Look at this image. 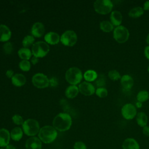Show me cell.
<instances>
[{"mask_svg": "<svg viewBox=\"0 0 149 149\" xmlns=\"http://www.w3.org/2000/svg\"><path fill=\"white\" fill-rule=\"evenodd\" d=\"M143 9H144V10H149V1H147L144 3Z\"/></svg>", "mask_w": 149, "mask_h": 149, "instance_id": "cell-42", "label": "cell"}, {"mask_svg": "<svg viewBox=\"0 0 149 149\" xmlns=\"http://www.w3.org/2000/svg\"><path fill=\"white\" fill-rule=\"evenodd\" d=\"M123 149H140L138 142L133 138H127L122 143Z\"/></svg>", "mask_w": 149, "mask_h": 149, "instance_id": "cell-20", "label": "cell"}, {"mask_svg": "<svg viewBox=\"0 0 149 149\" xmlns=\"http://www.w3.org/2000/svg\"><path fill=\"white\" fill-rule=\"evenodd\" d=\"M3 51L6 54H10L13 51V46L10 42H6L3 45Z\"/></svg>", "mask_w": 149, "mask_h": 149, "instance_id": "cell-32", "label": "cell"}, {"mask_svg": "<svg viewBox=\"0 0 149 149\" xmlns=\"http://www.w3.org/2000/svg\"><path fill=\"white\" fill-rule=\"evenodd\" d=\"M19 68L24 72H28L31 69V63L28 60H22L19 63Z\"/></svg>", "mask_w": 149, "mask_h": 149, "instance_id": "cell-30", "label": "cell"}, {"mask_svg": "<svg viewBox=\"0 0 149 149\" xmlns=\"http://www.w3.org/2000/svg\"><path fill=\"white\" fill-rule=\"evenodd\" d=\"M58 80L56 77H51L49 79V85L51 87H55L58 85Z\"/></svg>", "mask_w": 149, "mask_h": 149, "instance_id": "cell-37", "label": "cell"}, {"mask_svg": "<svg viewBox=\"0 0 149 149\" xmlns=\"http://www.w3.org/2000/svg\"><path fill=\"white\" fill-rule=\"evenodd\" d=\"M0 149H4V148H0Z\"/></svg>", "mask_w": 149, "mask_h": 149, "instance_id": "cell-47", "label": "cell"}, {"mask_svg": "<svg viewBox=\"0 0 149 149\" xmlns=\"http://www.w3.org/2000/svg\"><path fill=\"white\" fill-rule=\"evenodd\" d=\"M12 84L16 87H21L26 83V78L22 73H16L11 79Z\"/></svg>", "mask_w": 149, "mask_h": 149, "instance_id": "cell-18", "label": "cell"}, {"mask_svg": "<svg viewBox=\"0 0 149 149\" xmlns=\"http://www.w3.org/2000/svg\"><path fill=\"white\" fill-rule=\"evenodd\" d=\"M18 55L20 59L22 60H29L32 57V52L31 50H30L28 48H21L18 50L17 52Z\"/></svg>", "mask_w": 149, "mask_h": 149, "instance_id": "cell-23", "label": "cell"}, {"mask_svg": "<svg viewBox=\"0 0 149 149\" xmlns=\"http://www.w3.org/2000/svg\"><path fill=\"white\" fill-rule=\"evenodd\" d=\"M23 132L28 136L33 137L38 134L40 130L38 122L34 119H27L22 125Z\"/></svg>", "mask_w": 149, "mask_h": 149, "instance_id": "cell-4", "label": "cell"}, {"mask_svg": "<svg viewBox=\"0 0 149 149\" xmlns=\"http://www.w3.org/2000/svg\"><path fill=\"white\" fill-rule=\"evenodd\" d=\"M5 149H16V147L12 144H8L6 147Z\"/></svg>", "mask_w": 149, "mask_h": 149, "instance_id": "cell-43", "label": "cell"}, {"mask_svg": "<svg viewBox=\"0 0 149 149\" xmlns=\"http://www.w3.org/2000/svg\"><path fill=\"white\" fill-rule=\"evenodd\" d=\"M12 120L13 122L16 125H22L24 121L23 117L18 114L14 115L12 118Z\"/></svg>", "mask_w": 149, "mask_h": 149, "instance_id": "cell-34", "label": "cell"}, {"mask_svg": "<svg viewBox=\"0 0 149 149\" xmlns=\"http://www.w3.org/2000/svg\"><path fill=\"white\" fill-rule=\"evenodd\" d=\"M61 37L56 32L49 31L44 36V40L45 42L50 45L57 44L60 41Z\"/></svg>", "mask_w": 149, "mask_h": 149, "instance_id": "cell-16", "label": "cell"}, {"mask_svg": "<svg viewBox=\"0 0 149 149\" xmlns=\"http://www.w3.org/2000/svg\"><path fill=\"white\" fill-rule=\"evenodd\" d=\"M95 11L100 15H107L111 12L113 3L110 0H97L94 3Z\"/></svg>", "mask_w": 149, "mask_h": 149, "instance_id": "cell-6", "label": "cell"}, {"mask_svg": "<svg viewBox=\"0 0 149 149\" xmlns=\"http://www.w3.org/2000/svg\"><path fill=\"white\" fill-rule=\"evenodd\" d=\"M122 116L126 120L133 119L137 115V109L134 105L130 103L125 104L121 109Z\"/></svg>", "mask_w": 149, "mask_h": 149, "instance_id": "cell-10", "label": "cell"}, {"mask_svg": "<svg viewBox=\"0 0 149 149\" xmlns=\"http://www.w3.org/2000/svg\"><path fill=\"white\" fill-rule=\"evenodd\" d=\"M10 132L5 128L0 129V147H6L9 144Z\"/></svg>", "mask_w": 149, "mask_h": 149, "instance_id": "cell-15", "label": "cell"}, {"mask_svg": "<svg viewBox=\"0 0 149 149\" xmlns=\"http://www.w3.org/2000/svg\"><path fill=\"white\" fill-rule=\"evenodd\" d=\"M144 55L147 59L149 60V45H147L144 48Z\"/></svg>", "mask_w": 149, "mask_h": 149, "instance_id": "cell-40", "label": "cell"}, {"mask_svg": "<svg viewBox=\"0 0 149 149\" xmlns=\"http://www.w3.org/2000/svg\"><path fill=\"white\" fill-rule=\"evenodd\" d=\"M72 124V119L68 113L61 112L57 114L52 121V126L59 132L68 130Z\"/></svg>", "mask_w": 149, "mask_h": 149, "instance_id": "cell-1", "label": "cell"}, {"mask_svg": "<svg viewBox=\"0 0 149 149\" xmlns=\"http://www.w3.org/2000/svg\"><path fill=\"white\" fill-rule=\"evenodd\" d=\"M95 94L100 98L106 97L108 95V90L104 87H98L95 90Z\"/></svg>", "mask_w": 149, "mask_h": 149, "instance_id": "cell-33", "label": "cell"}, {"mask_svg": "<svg viewBox=\"0 0 149 149\" xmlns=\"http://www.w3.org/2000/svg\"><path fill=\"white\" fill-rule=\"evenodd\" d=\"M26 149H41L42 141L35 136L29 138L25 144Z\"/></svg>", "mask_w": 149, "mask_h": 149, "instance_id": "cell-13", "label": "cell"}, {"mask_svg": "<svg viewBox=\"0 0 149 149\" xmlns=\"http://www.w3.org/2000/svg\"><path fill=\"white\" fill-rule=\"evenodd\" d=\"M143 13H144L143 8L140 6H137L129 10L128 15L131 17L136 18L141 16V15H143Z\"/></svg>", "mask_w": 149, "mask_h": 149, "instance_id": "cell-26", "label": "cell"}, {"mask_svg": "<svg viewBox=\"0 0 149 149\" xmlns=\"http://www.w3.org/2000/svg\"><path fill=\"white\" fill-rule=\"evenodd\" d=\"M83 77L86 80V81L91 82L95 81V80L98 77V74L95 70L89 69L84 72L83 74Z\"/></svg>", "mask_w": 149, "mask_h": 149, "instance_id": "cell-25", "label": "cell"}, {"mask_svg": "<svg viewBox=\"0 0 149 149\" xmlns=\"http://www.w3.org/2000/svg\"><path fill=\"white\" fill-rule=\"evenodd\" d=\"M136 107H137V108H141V107H142V105H143V104H142V102H139V101H137L136 102Z\"/></svg>", "mask_w": 149, "mask_h": 149, "instance_id": "cell-44", "label": "cell"}, {"mask_svg": "<svg viewBox=\"0 0 149 149\" xmlns=\"http://www.w3.org/2000/svg\"><path fill=\"white\" fill-rule=\"evenodd\" d=\"M79 87L76 85H70L68 86L65 91V95L67 98L72 99L75 98L79 94Z\"/></svg>", "mask_w": 149, "mask_h": 149, "instance_id": "cell-21", "label": "cell"}, {"mask_svg": "<svg viewBox=\"0 0 149 149\" xmlns=\"http://www.w3.org/2000/svg\"><path fill=\"white\" fill-rule=\"evenodd\" d=\"M142 132L144 136H146L147 137H149V126H146L143 127Z\"/></svg>", "mask_w": 149, "mask_h": 149, "instance_id": "cell-38", "label": "cell"}, {"mask_svg": "<svg viewBox=\"0 0 149 149\" xmlns=\"http://www.w3.org/2000/svg\"><path fill=\"white\" fill-rule=\"evenodd\" d=\"M120 84L123 88L130 90L133 86L134 80L132 77L130 75L124 74L120 78Z\"/></svg>", "mask_w": 149, "mask_h": 149, "instance_id": "cell-19", "label": "cell"}, {"mask_svg": "<svg viewBox=\"0 0 149 149\" xmlns=\"http://www.w3.org/2000/svg\"><path fill=\"white\" fill-rule=\"evenodd\" d=\"M38 58L35 57V56L31 57V63L33 65L37 64L38 63Z\"/></svg>", "mask_w": 149, "mask_h": 149, "instance_id": "cell-41", "label": "cell"}, {"mask_svg": "<svg viewBox=\"0 0 149 149\" xmlns=\"http://www.w3.org/2000/svg\"><path fill=\"white\" fill-rule=\"evenodd\" d=\"M137 101L143 102L147 101L149 98V93L146 90L140 91L136 96Z\"/></svg>", "mask_w": 149, "mask_h": 149, "instance_id": "cell-29", "label": "cell"}, {"mask_svg": "<svg viewBox=\"0 0 149 149\" xmlns=\"http://www.w3.org/2000/svg\"><path fill=\"white\" fill-rule=\"evenodd\" d=\"M113 37L116 42L124 43L127 41L129 37V31L126 27L120 25L113 29Z\"/></svg>", "mask_w": 149, "mask_h": 149, "instance_id": "cell-7", "label": "cell"}, {"mask_svg": "<svg viewBox=\"0 0 149 149\" xmlns=\"http://www.w3.org/2000/svg\"><path fill=\"white\" fill-rule=\"evenodd\" d=\"M45 32V27L44 24L40 22L34 23L31 29V35L34 37H41Z\"/></svg>", "mask_w": 149, "mask_h": 149, "instance_id": "cell-12", "label": "cell"}, {"mask_svg": "<svg viewBox=\"0 0 149 149\" xmlns=\"http://www.w3.org/2000/svg\"><path fill=\"white\" fill-rule=\"evenodd\" d=\"M136 122L139 126L143 127L147 126L148 123V118L147 115L143 112H140L137 113Z\"/></svg>", "mask_w": 149, "mask_h": 149, "instance_id": "cell-24", "label": "cell"}, {"mask_svg": "<svg viewBox=\"0 0 149 149\" xmlns=\"http://www.w3.org/2000/svg\"><path fill=\"white\" fill-rule=\"evenodd\" d=\"M110 22L113 26L118 27L120 26L122 22V15L120 12L118 10H113L110 14Z\"/></svg>", "mask_w": 149, "mask_h": 149, "instance_id": "cell-17", "label": "cell"}, {"mask_svg": "<svg viewBox=\"0 0 149 149\" xmlns=\"http://www.w3.org/2000/svg\"><path fill=\"white\" fill-rule=\"evenodd\" d=\"M31 81L33 86L38 88H45L49 86V79L42 73H37L34 74Z\"/></svg>", "mask_w": 149, "mask_h": 149, "instance_id": "cell-9", "label": "cell"}, {"mask_svg": "<svg viewBox=\"0 0 149 149\" xmlns=\"http://www.w3.org/2000/svg\"><path fill=\"white\" fill-rule=\"evenodd\" d=\"M78 87L79 92L84 95H91L95 92V88L94 85L91 83L86 81L80 83Z\"/></svg>", "mask_w": 149, "mask_h": 149, "instance_id": "cell-11", "label": "cell"}, {"mask_svg": "<svg viewBox=\"0 0 149 149\" xmlns=\"http://www.w3.org/2000/svg\"><path fill=\"white\" fill-rule=\"evenodd\" d=\"M35 38L32 35H27L22 40V45L24 48H28L34 44Z\"/></svg>", "mask_w": 149, "mask_h": 149, "instance_id": "cell-28", "label": "cell"}, {"mask_svg": "<svg viewBox=\"0 0 149 149\" xmlns=\"http://www.w3.org/2000/svg\"><path fill=\"white\" fill-rule=\"evenodd\" d=\"M23 131L20 127H15L10 132V139L14 141H19L23 137Z\"/></svg>", "mask_w": 149, "mask_h": 149, "instance_id": "cell-22", "label": "cell"}, {"mask_svg": "<svg viewBox=\"0 0 149 149\" xmlns=\"http://www.w3.org/2000/svg\"><path fill=\"white\" fill-rule=\"evenodd\" d=\"M49 51V45L47 42L42 41L34 42L31 47V52L33 56L38 58L45 56Z\"/></svg>", "mask_w": 149, "mask_h": 149, "instance_id": "cell-5", "label": "cell"}, {"mask_svg": "<svg viewBox=\"0 0 149 149\" xmlns=\"http://www.w3.org/2000/svg\"><path fill=\"white\" fill-rule=\"evenodd\" d=\"M147 70H148V72H149V66H148V69H147Z\"/></svg>", "mask_w": 149, "mask_h": 149, "instance_id": "cell-46", "label": "cell"}, {"mask_svg": "<svg viewBox=\"0 0 149 149\" xmlns=\"http://www.w3.org/2000/svg\"><path fill=\"white\" fill-rule=\"evenodd\" d=\"M12 32L5 24H0V42H8L11 38Z\"/></svg>", "mask_w": 149, "mask_h": 149, "instance_id": "cell-14", "label": "cell"}, {"mask_svg": "<svg viewBox=\"0 0 149 149\" xmlns=\"http://www.w3.org/2000/svg\"><path fill=\"white\" fill-rule=\"evenodd\" d=\"M95 85L98 87H103V86L105 84V79L103 75L98 76L97 79L95 81Z\"/></svg>", "mask_w": 149, "mask_h": 149, "instance_id": "cell-35", "label": "cell"}, {"mask_svg": "<svg viewBox=\"0 0 149 149\" xmlns=\"http://www.w3.org/2000/svg\"><path fill=\"white\" fill-rule=\"evenodd\" d=\"M83 79L81 70L77 67L70 68L65 73V79L70 85L80 84Z\"/></svg>", "mask_w": 149, "mask_h": 149, "instance_id": "cell-3", "label": "cell"}, {"mask_svg": "<svg viewBox=\"0 0 149 149\" xmlns=\"http://www.w3.org/2000/svg\"><path fill=\"white\" fill-rule=\"evenodd\" d=\"M108 77L109 78L113 81L118 80L119 79H120L121 76L119 72H118L116 70H111L108 72Z\"/></svg>", "mask_w": 149, "mask_h": 149, "instance_id": "cell-31", "label": "cell"}, {"mask_svg": "<svg viewBox=\"0 0 149 149\" xmlns=\"http://www.w3.org/2000/svg\"><path fill=\"white\" fill-rule=\"evenodd\" d=\"M60 41L61 43L65 46L72 47L77 42V36L73 30H68L65 31L61 35Z\"/></svg>", "mask_w": 149, "mask_h": 149, "instance_id": "cell-8", "label": "cell"}, {"mask_svg": "<svg viewBox=\"0 0 149 149\" xmlns=\"http://www.w3.org/2000/svg\"><path fill=\"white\" fill-rule=\"evenodd\" d=\"M100 28L102 31L105 33H109L112 31L114 29L113 26L111 23V22L107 20L101 22L100 23Z\"/></svg>", "mask_w": 149, "mask_h": 149, "instance_id": "cell-27", "label": "cell"}, {"mask_svg": "<svg viewBox=\"0 0 149 149\" xmlns=\"http://www.w3.org/2000/svg\"><path fill=\"white\" fill-rule=\"evenodd\" d=\"M14 74V72L12 69H9L6 72V76L9 79H12Z\"/></svg>", "mask_w": 149, "mask_h": 149, "instance_id": "cell-39", "label": "cell"}, {"mask_svg": "<svg viewBox=\"0 0 149 149\" xmlns=\"http://www.w3.org/2000/svg\"><path fill=\"white\" fill-rule=\"evenodd\" d=\"M73 148L74 149H87V146L83 141H78L74 144Z\"/></svg>", "mask_w": 149, "mask_h": 149, "instance_id": "cell-36", "label": "cell"}, {"mask_svg": "<svg viewBox=\"0 0 149 149\" xmlns=\"http://www.w3.org/2000/svg\"><path fill=\"white\" fill-rule=\"evenodd\" d=\"M146 42L147 43V44L149 45V34L147 35V38H146Z\"/></svg>", "mask_w": 149, "mask_h": 149, "instance_id": "cell-45", "label": "cell"}, {"mask_svg": "<svg viewBox=\"0 0 149 149\" xmlns=\"http://www.w3.org/2000/svg\"><path fill=\"white\" fill-rule=\"evenodd\" d=\"M57 136V130L52 126L49 125H46L40 128L38 134L40 140L45 144L52 143Z\"/></svg>", "mask_w": 149, "mask_h": 149, "instance_id": "cell-2", "label": "cell"}]
</instances>
